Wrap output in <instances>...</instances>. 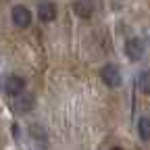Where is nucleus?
<instances>
[{
	"label": "nucleus",
	"mask_w": 150,
	"mask_h": 150,
	"mask_svg": "<svg viewBox=\"0 0 150 150\" xmlns=\"http://www.w3.org/2000/svg\"><path fill=\"white\" fill-rule=\"evenodd\" d=\"M11 21H13V25L19 27V29L29 27V25H31V11H29L27 6H23V4L13 6V11H11Z\"/></svg>",
	"instance_id": "nucleus-1"
},
{
	"label": "nucleus",
	"mask_w": 150,
	"mask_h": 150,
	"mask_svg": "<svg viewBox=\"0 0 150 150\" xmlns=\"http://www.w3.org/2000/svg\"><path fill=\"white\" fill-rule=\"evenodd\" d=\"M100 77H102V81H104L108 88H119L121 81H123L121 69H119L117 65H104L102 71H100Z\"/></svg>",
	"instance_id": "nucleus-2"
},
{
	"label": "nucleus",
	"mask_w": 150,
	"mask_h": 150,
	"mask_svg": "<svg viewBox=\"0 0 150 150\" xmlns=\"http://www.w3.org/2000/svg\"><path fill=\"white\" fill-rule=\"evenodd\" d=\"M144 52H146V46L140 38H129L125 42V54H127L129 61H140L144 56Z\"/></svg>",
	"instance_id": "nucleus-3"
},
{
	"label": "nucleus",
	"mask_w": 150,
	"mask_h": 150,
	"mask_svg": "<svg viewBox=\"0 0 150 150\" xmlns=\"http://www.w3.org/2000/svg\"><path fill=\"white\" fill-rule=\"evenodd\" d=\"M23 90H25V79L19 77V75H11L6 79V83H4V92L13 98H17L19 94H23Z\"/></svg>",
	"instance_id": "nucleus-4"
},
{
	"label": "nucleus",
	"mask_w": 150,
	"mask_h": 150,
	"mask_svg": "<svg viewBox=\"0 0 150 150\" xmlns=\"http://www.w3.org/2000/svg\"><path fill=\"white\" fill-rule=\"evenodd\" d=\"M33 104H35V100H33V96L31 94H19V96L15 98V104H13V108L17 110V112H29L31 108H33Z\"/></svg>",
	"instance_id": "nucleus-5"
},
{
	"label": "nucleus",
	"mask_w": 150,
	"mask_h": 150,
	"mask_svg": "<svg viewBox=\"0 0 150 150\" xmlns=\"http://www.w3.org/2000/svg\"><path fill=\"white\" fill-rule=\"evenodd\" d=\"M38 17H40V21H44V23L54 21L56 19V6L52 2H40V6H38Z\"/></svg>",
	"instance_id": "nucleus-6"
},
{
	"label": "nucleus",
	"mask_w": 150,
	"mask_h": 150,
	"mask_svg": "<svg viewBox=\"0 0 150 150\" xmlns=\"http://www.w3.org/2000/svg\"><path fill=\"white\" fill-rule=\"evenodd\" d=\"M73 8L77 13V17H81V19H90L92 13H94V4L90 0H77V2L73 4Z\"/></svg>",
	"instance_id": "nucleus-7"
},
{
	"label": "nucleus",
	"mask_w": 150,
	"mask_h": 150,
	"mask_svg": "<svg viewBox=\"0 0 150 150\" xmlns=\"http://www.w3.org/2000/svg\"><path fill=\"white\" fill-rule=\"evenodd\" d=\"M138 134L142 140H150V117H142L138 121Z\"/></svg>",
	"instance_id": "nucleus-8"
},
{
	"label": "nucleus",
	"mask_w": 150,
	"mask_h": 150,
	"mask_svg": "<svg viewBox=\"0 0 150 150\" xmlns=\"http://www.w3.org/2000/svg\"><path fill=\"white\" fill-rule=\"evenodd\" d=\"M138 86L144 94H150V71H142L138 77Z\"/></svg>",
	"instance_id": "nucleus-9"
},
{
	"label": "nucleus",
	"mask_w": 150,
	"mask_h": 150,
	"mask_svg": "<svg viewBox=\"0 0 150 150\" xmlns=\"http://www.w3.org/2000/svg\"><path fill=\"white\" fill-rule=\"evenodd\" d=\"M29 131H31V134H33V138H35V140H40V142H44V136H46V134H44V131H42L40 127H38V125H33V127H29Z\"/></svg>",
	"instance_id": "nucleus-10"
},
{
	"label": "nucleus",
	"mask_w": 150,
	"mask_h": 150,
	"mask_svg": "<svg viewBox=\"0 0 150 150\" xmlns=\"http://www.w3.org/2000/svg\"><path fill=\"white\" fill-rule=\"evenodd\" d=\"M13 136L19 138V127H17V125H13Z\"/></svg>",
	"instance_id": "nucleus-11"
},
{
	"label": "nucleus",
	"mask_w": 150,
	"mask_h": 150,
	"mask_svg": "<svg viewBox=\"0 0 150 150\" xmlns=\"http://www.w3.org/2000/svg\"><path fill=\"white\" fill-rule=\"evenodd\" d=\"M110 150H123V148H110Z\"/></svg>",
	"instance_id": "nucleus-12"
}]
</instances>
